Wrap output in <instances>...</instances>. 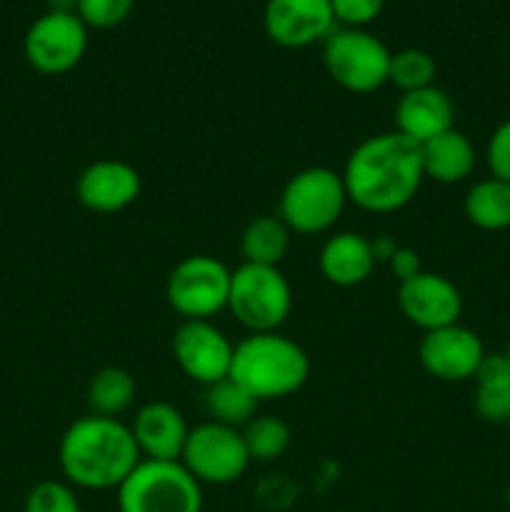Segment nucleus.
Returning <instances> with one entry per match:
<instances>
[{"instance_id": "1", "label": "nucleus", "mask_w": 510, "mask_h": 512, "mask_svg": "<svg viewBox=\"0 0 510 512\" xmlns=\"http://www.w3.org/2000/svg\"><path fill=\"white\" fill-rule=\"evenodd\" d=\"M340 175L348 203L365 213H398L413 203L425 180L420 145L398 130L370 135L355 145Z\"/></svg>"}, {"instance_id": "2", "label": "nucleus", "mask_w": 510, "mask_h": 512, "mask_svg": "<svg viewBox=\"0 0 510 512\" xmlns=\"http://www.w3.org/2000/svg\"><path fill=\"white\" fill-rule=\"evenodd\" d=\"M140 460L130 425L93 413L75 420L58 445L65 483L95 493L118 490Z\"/></svg>"}, {"instance_id": "3", "label": "nucleus", "mask_w": 510, "mask_h": 512, "mask_svg": "<svg viewBox=\"0 0 510 512\" xmlns=\"http://www.w3.org/2000/svg\"><path fill=\"white\" fill-rule=\"evenodd\" d=\"M230 378L255 400H280L298 393L310 378V358L280 333H250L235 345Z\"/></svg>"}, {"instance_id": "4", "label": "nucleus", "mask_w": 510, "mask_h": 512, "mask_svg": "<svg viewBox=\"0 0 510 512\" xmlns=\"http://www.w3.org/2000/svg\"><path fill=\"white\" fill-rule=\"evenodd\" d=\"M120 512H203V485L180 460H140L118 488Z\"/></svg>"}, {"instance_id": "5", "label": "nucleus", "mask_w": 510, "mask_h": 512, "mask_svg": "<svg viewBox=\"0 0 510 512\" xmlns=\"http://www.w3.org/2000/svg\"><path fill=\"white\" fill-rule=\"evenodd\" d=\"M348 205L343 175L333 168H305L285 183L278 218L298 235H318L333 228Z\"/></svg>"}, {"instance_id": "6", "label": "nucleus", "mask_w": 510, "mask_h": 512, "mask_svg": "<svg viewBox=\"0 0 510 512\" xmlns=\"http://www.w3.org/2000/svg\"><path fill=\"white\" fill-rule=\"evenodd\" d=\"M293 308V290L283 270L243 263L230 275L228 310L250 333H278Z\"/></svg>"}, {"instance_id": "7", "label": "nucleus", "mask_w": 510, "mask_h": 512, "mask_svg": "<svg viewBox=\"0 0 510 512\" xmlns=\"http://www.w3.org/2000/svg\"><path fill=\"white\" fill-rule=\"evenodd\" d=\"M388 45L365 28H335L323 40V65L348 93H375L388 83Z\"/></svg>"}, {"instance_id": "8", "label": "nucleus", "mask_w": 510, "mask_h": 512, "mask_svg": "<svg viewBox=\"0 0 510 512\" xmlns=\"http://www.w3.org/2000/svg\"><path fill=\"white\" fill-rule=\"evenodd\" d=\"M230 275L213 255H188L170 270L165 298L183 320H210L228 308Z\"/></svg>"}, {"instance_id": "9", "label": "nucleus", "mask_w": 510, "mask_h": 512, "mask_svg": "<svg viewBox=\"0 0 510 512\" xmlns=\"http://www.w3.org/2000/svg\"><path fill=\"white\" fill-rule=\"evenodd\" d=\"M180 463L200 485L238 483L253 463L245 448L243 430L208 420L190 428Z\"/></svg>"}, {"instance_id": "10", "label": "nucleus", "mask_w": 510, "mask_h": 512, "mask_svg": "<svg viewBox=\"0 0 510 512\" xmlns=\"http://www.w3.org/2000/svg\"><path fill=\"white\" fill-rule=\"evenodd\" d=\"M25 60L43 75L70 73L88 50V25L78 13L48 10L33 20L23 40Z\"/></svg>"}, {"instance_id": "11", "label": "nucleus", "mask_w": 510, "mask_h": 512, "mask_svg": "<svg viewBox=\"0 0 510 512\" xmlns=\"http://www.w3.org/2000/svg\"><path fill=\"white\" fill-rule=\"evenodd\" d=\"M235 345L210 320H183L173 333V358L195 383L210 385L230 378Z\"/></svg>"}, {"instance_id": "12", "label": "nucleus", "mask_w": 510, "mask_h": 512, "mask_svg": "<svg viewBox=\"0 0 510 512\" xmlns=\"http://www.w3.org/2000/svg\"><path fill=\"white\" fill-rule=\"evenodd\" d=\"M418 358L430 378L443 383H463L478 373L485 358V345L475 330L455 323L423 333Z\"/></svg>"}, {"instance_id": "13", "label": "nucleus", "mask_w": 510, "mask_h": 512, "mask_svg": "<svg viewBox=\"0 0 510 512\" xmlns=\"http://www.w3.org/2000/svg\"><path fill=\"white\" fill-rule=\"evenodd\" d=\"M398 305L408 323L423 333L460 323L463 315V295L453 280L430 270H420L398 285Z\"/></svg>"}, {"instance_id": "14", "label": "nucleus", "mask_w": 510, "mask_h": 512, "mask_svg": "<svg viewBox=\"0 0 510 512\" xmlns=\"http://www.w3.org/2000/svg\"><path fill=\"white\" fill-rule=\"evenodd\" d=\"M263 28L280 48H308L335 30L330 0H268Z\"/></svg>"}, {"instance_id": "15", "label": "nucleus", "mask_w": 510, "mask_h": 512, "mask_svg": "<svg viewBox=\"0 0 510 512\" xmlns=\"http://www.w3.org/2000/svg\"><path fill=\"white\" fill-rule=\"evenodd\" d=\"M143 180L140 173L125 160H95L80 173L75 193L83 208L93 213L110 215L130 208L140 198Z\"/></svg>"}, {"instance_id": "16", "label": "nucleus", "mask_w": 510, "mask_h": 512, "mask_svg": "<svg viewBox=\"0 0 510 512\" xmlns=\"http://www.w3.org/2000/svg\"><path fill=\"white\" fill-rule=\"evenodd\" d=\"M130 430L143 460H180L190 433L183 413L165 400L143 405Z\"/></svg>"}, {"instance_id": "17", "label": "nucleus", "mask_w": 510, "mask_h": 512, "mask_svg": "<svg viewBox=\"0 0 510 512\" xmlns=\"http://www.w3.org/2000/svg\"><path fill=\"white\" fill-rule=\"evenodd\" d=\"M453 123L455 105L438 85L403 93L395 105V130L418 145L453 130Z\"/></svg>"}, {"instance_id": "18", "label": "nucleus", "mask_w": 510, "mask_h": 512, "mask_svg": "<svg viewBox=\"0 0 510 512\" xmlns=\"http://www.w3.org/2000/svg\"><path fill=\"white\" fill-rule=\"evenodd\" d=\"M375 263L378 260H375L373 243L365 235L350 230L330 235L320 248V273L338 288L363 285L373 275Z\"/></svg>"}, {"instance_id": "19", "label": "nucleus", "mask_w": 510, "mask_h": 512, "mask_svg": "<svg viewBox=\"0 0 510 512\" xmlns=\"http://www.w3.org/2000/svg\"><path fill=\"white\" fill-rule=\"evenodd\" d=\"M420 158H423L425 178L440 185H455L470 178L478 155L468 135L453 128L420 145Z\"/></svg>"}, {"instance_id": "20", "label": "nucleus", "mask_w": 510, "mask_h": 512, "mask_svg": "<svg viewBox=\"0 0 510 512\" xmlns=\"http://www.w3.org/2000/svg\"><path fill=\"white\" fill-rule=\"evenodd\" d=\"M465 218L480 230L488 233H500L510 228V183L498 178H485L470 185L465 193Z\"/></svg>"}, {"instance_id": "21", "label": "nucleus", "mask_w": 510, "mask_h": 512, "mask_svg": "<svg viewBox=\"0 0 510 512\" xmlns=\"http://www.w3.org/2000/svg\"><path fill=\"white\" fill-rule=\"evenodd\" d=\"M290 248V228L278 215H258L245 225L240 235L243 263L273 265L278 268Z\"/></svg>"}, {"instance_id": "22", "label": "nucleus", "mask_w": 510, "mask_h": 512, "mask_svg": "<svg viewBox=\"0 0 510 512\" xmlns=\"http://www.w3.org/2000/svg\"><path fill=\"white\" fill-rule=\"evenodd\" d=\"M135 378L125 368L98 370L88 383V408L93 415L120 418L135 403Z\"/></svg>"}, {"instance_id": "23", "label": "nucleus", "mask_w": 510, "mask_h": 512, "mask_svg": "<svg viewBox=\"0 0 510 512\" xmlns=\"http://www.w3.org/2000/svg\"><path fill=\"white\" fill-rule=\"evenodd\" d=\"M205 410H208L213 423L230 425V428L240 430L255 418L258 400L243 385L235 383L233 378H225L208 388V393H205Z\"/></svg>"}, {"instance_id": "24", "label": "nucleus", "mask_w": 510, "mask_h": 512, "mask_svg": "<svg viewBox=\"0 0 510 512\" xmlns=\"http://www.w3.org/2000/svg\"><path fill=\"white\" fill-rule=\"evenodd\" d=\"M245 448L255 463H273L290 448V425L278 415H255L243 428Z\"/></svg>"}, {"instance_id": "25", "label": "nucleus", "mask_w": 510, "mask_h": 512, "mask_svg": "<svg viewBox=\"0 0 510 512\" xmlns=\"http://www.w3.org/2000/svg\"><path fill=\"white\" fill-rule=\"evenodd\" d=\"M435 73H438V65L428 50L403 48L390 55L388 83H393L400 93L435 85Z\"/></svg>"}, {"instance_id": "26", "label": "nucleus", "mask_w": 510, "mask_h": 512, "mask_svg": "<svg viewBox=\"0 0 510 512\" xmlns=\"http://www.w3.org/2000/svg\"><path fill=\"white\" fill-rule=\"evenodd\" d=\"M23 512H83L73 485L63 480H40L25 495Z\"/></svg>"}, {"instance_id": "27", "label": "nucleus", "mask_w": 510, "mask_h": 512, "mask_svg": "<svg viewBox=\"0 0 510 512\" xmlns=\"http://www.w3.org/2000/svg\"><path fill=\"white\" fill-rule=\"evenodd\" d=\"M135 8V0H75V13L85 25L108 30L125 23Z\"/></svg>"}, {"instance_id": "28", "label": "nucleus", "mask_w": 510, "mask_h": 512, "mask_svg": "<svg viewBox=\"0 0 510 512\" xmlns=\"http://www.w3.org/2000/svg\"><path fill=\"white\" fill-rule=\"evenodd\" d=\"M475 390L478 393H510V360L505 353H485L478 373H475Z\"/></svg>"}, {"instance_id": "29", "label": "nucleus", "mask_w": 510, "mask_h": 512, "mask_svg": "<svg viewBox=\"0 0 510 512\" xmlns=\"http://www.w3.org/2000/svg\"><path fill=\"white\" fill-rule=\"evenodd\" d=\"M335 23L343 28H365L385 8V0H330Z\"/></svg>"}, {"instance_id": "30", "label": "nucleus", "mask_w": 510, "mask_h": 512, "mask_svg": "<svg viewBox=\"0 0 510 512\" xmlns=\"http://www.w3.org/2000/svg\"><path fill=\"white\" fill-rule=\"evenodd\" d=\"M485 160H488L493 178L510 183V120H505L493 130L488 148H485Z\"/></svg>"}, {"instance_id": "31", "label": "nucleus", "mask_w": 510, "mask_h": 512, "mask_svg": "<svg viewBox=\"0 0 510 512\" xmlns=\"http://www.w3.org/2000/svg\"><path fill=\"white\" fill-rule=\"evenodd\" d=\"M388 268H390V273L398 278V283H403V280H410L413 275H418L420 270H423V265H420V255L415 253L413 248L398 245V250L390 255Z\"/></svg>"}, {"instance_id": "32", "label": "nucleus", "mask_w": 510, "mask_h": 512, "mask_svg": "<svg viewBox=\"0 0 510 512\" xmlns=\"http://www.w3.org/2000/svg\"><path fill=\"white\" fill-rule=\"evenodd\" d=\"M370 243H373V253H375V260H378V263H388L390 255L398 250V243H395V240H390L388 235H380V238L370 240Z\"/></svg>"}, {"instance_id": "33", "label": "nucleus", "mask_w": 510, "mask_h": 512, "mask_svg": "<svg viewBox=\"0 0 510 512\" xmlns=\"http://www.w3.org/2000/svg\"><path fill=\"white\" fill-rule=\"evenodd\" d=\"M50 10H65V13H75V0H48Z\"/></svg>"}, {"instance_id": "34", "label": "nucleus", "mask_w": 510, "mask_h": 512, "mask_svg": "<svg viewBox=\"0 0 510 512\" xmlns=\"http://www.w3.org/2000/svg\"><path fill=\"white\" fill-rule=\"evenodd\" d=\"M505 355H508V360H510V343H508V350H505Z\"/></svg>"}, {"instance_id": "35", "label": "nucleus", "mask_w": 510, "mask_h": 512, "mask_svg": "<svg viewBox=\"0 0 510 512\" xmlns=\"http://www.w3.org/2000/svg\"><path fill=\"white\" fill-rule=\"evenodd\" d=\"M508 423H510V415H508Z\"/></svg>"}]
</instances>
